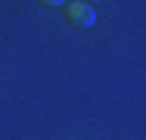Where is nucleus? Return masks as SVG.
<instances>
[{"label":"nucleus","mask_w":146,"mask_h":140,"mask_svg":"<svg viewBox=\"0 0 146 140\" xmlns=\"http://www.w3.org/2000/svg\"><path fill=\"white\" fill-rule=\"evenodd\" d=\"M65 19H68L75 28H90L93 22H96V13H93V6H90V3L72 0V3H65Z\"/></svg>","instance_id":"1"},{"label":"nucleus","mask_w":146,"mask_h":140,"mask_svg":"<svg viewBox=\"0 0 146 140\" xmlns=\"http://www.w3.org/2000/svg\"><path fill=\"white\" fill-rule=\"evenodd\" d=\"M37 3H44V6H65V0H37Z\"/></svg>","instance_id":"2"},{"label":"nucleus","mask_w":146,"mask_h":140,"mask_svg":"<svg viewBox=\"0 0 146 140\" xmlns=\"http://www.w3.org/2000/svg\"><path fill=\"white\" fill-rule=\"evenodd\" d=\"M87 3H100V0H87Z\"/></svg>","instance_id":"3"}]
</instances>
